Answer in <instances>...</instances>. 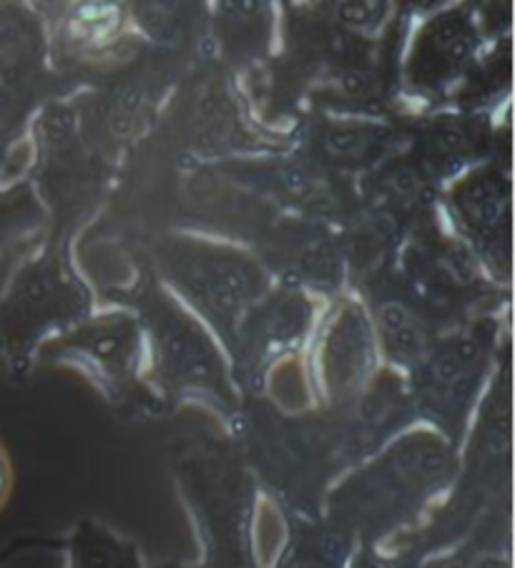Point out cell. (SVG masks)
Instances as JSON below:
<instances>
[{"label": "cell", "instance_id": "cell-1", "mask_svg": "<svg viewBox=\"0 0 515 568\" xmlns=\"http://www.w3.org/2000/svg\"><path fill=\"white\" fill-rule=\"evenodd\" d=\"M154 353L159 373L174 387L226 395V381L216 349L202 329L181 312H166L154 325Z\"/></svg>", "mask_w": 515, "mask_h": 568}, {"label": "cell", "instance_id": "cell-2", "mask_svg": "<svg viewBox=\"0 0 515 568\" xmlns=\"http://www.w3.org/2000/svg\"><path fill=\"white\" fill-rule=\"evenodd\" d=\"M179 277L196 305L212 312L216 322L240 317L262 290V277L252 264L222 252L202 254V257L196 254L194 260H186Z\"/></svg>", "mask_w": 515, "mask_h": 568}, {"label": "cell", "instance_id": "cell-3", "mask_svg": "<svg viewBox=\"0 0 515 568\" xmlns=\"http://www.w3.org/2000/svg\"><path fill=\"white\" fill-rule=\"evenodd\" d=\"M372 357V337L360 310H347L332 322L322 345V371L332 393H347L367 373Z\"/></svg>", "mask_w": 515, "mask_h": 568}, {"label": "cell", "instance_id": "cell-4", "mask_svg": "<svg viewBox=\"0 0 515 568\" xmlns=\"http://www.w3.org/2000/svg\"><path fill=\"white\" fill-rule=\"evenodd\" d=\"M73 568H139L137 551L99 526H85L73 541Z\"/></svg>", "mask_w": 515, "mask_h": 568}, {"label": "cell", "instance_id": "cell-5", "mask_svg": "<svg viewBox=\"0 0 515 568\" xmlns=\"http://www.w3.org/2000/svg\"><path fill=\"white\" fill-rule=\"evenodd\" d=\"M81 347L85 353L97 357V363L107 367V371L113 373H123L133 357V337H131V327L121 320H107L99 322L97 327L89 329L83 337Z\"/></svg>", "mask_w": 515, "mask_h": 568}, {"label": "cell", "instance_id": "cell-6", "mask_svg": "<svg viewBox=\"0 0 515 568\" xmlns=\"http://www.w3.org/2000/svg\"><path fill=\"white\" fill-rule=\"evenodd\" d=\"M461 206L475 230L495 232L501 220H508V189L498 186L493 179H481L471 189H465Z\"/></svg>", "mask_w": 515, "mask_h": 568}, {"label": "cell", "instance_id": "cell-7", "mask_svg": "<svg viewBox=\"0 0 515 568\" xmlns=\"http://www.w3.org/2000/svg\"><path fill=\"white\" fill-rule=\"evenodd\" d=\"M280 568H337L332 564V558L327 551H310V548H297L287 561H284Z\"/></svg>", "mask_w": 515, "mask_h": 568}, {"label": "cell", "instance_id": "cell-8", "mask_svg": "<svg viewBox=\"0 0 515 568\" xmlns=\"http://www.w3.org/2000/svg\"><path fill=\"white\" fill-rule=\"evenodd\" d=\"M6 212L8 210H3V206H0V234H3V230H6V220H8Z\"/></svg>", "mask_w": 515, "mask_h": 568}, {"label": "cell", "instance_id": "cell-9", "mask_svg": "<svg viewBox=\"0 0 515 568\" xmlns=\"http://www.w3.org/2000/svg\"><path fill=\"white\" fill-rule=\"evenodd\" d=\"M0 490H3V468H0Z\"/></svg>", "mask_w": 515, "mask_h": 568}, {"label": "cell", "instance_id": "cell-10", "mask_svg": "<svg viewBox=\"0 0 515 568\" xmlns=\"http://www.w3.org/2000/svg\"><path fill=\"white\" fill-rule=\"evenodd\" d=\"M171 568H181V566H171Z\"/></svg>", "mask_w": 515, "mask_h": 568}]
</instances>
